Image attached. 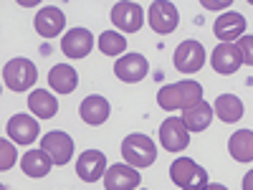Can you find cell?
<instances>
[{"mask_svg": "<svg viewBox=\"0 0 253 190\" xmlns=\"http://www.w3.org/2000/svg\"><path fill=\"white\" fill-rule=\"evenodd\" d=\"M182 122H185L187 130L203 132V130H208V124L213 122V107H210L208 101H198L193 107L182 109Z\"/></svg>", "mask_w": 253, "mask_h": 190, "instance_id": "19", "label": "cell"}, {"mask_svg": "<svg viewBox=\"0 0 253 190\" xmlns=\"http://www.w3.org/2000/svg\"><path fill=\"white\" fill-rule=\"evenodd\" d=\"M205 63V48L198 41H182L175 51V69L182 74H195Z\"/></svg>", "mask_w": 253, "mask_h": 190, "instance_id": "7", "label": "cell"}, {"mask_svg": "<svg viewBox=\"0 0 253 190\" xmlns=\"http://www.w3.org/2000/svg\"><path fill=\"white\" fill-rule=\"evenodd\" d=\"M213 109H215L218 119L233 124V122H238V119L243 117V101H241L238 96H233V94H220V96L215 99V107H213Z\"/></svg>", "mask_w": 253, "mask_h": 190, "instance_id": "23", "label": "cell"}, {"mask_svg": "<svg viewBox=\"0 0 253 190\" xmlns=\"http://www.w3.org/2000/svg\"><path fill=\"white\" fill-rule=\"evenodd\" d=\"M236 46L241 51V58H243L246 66H253V36H243Z\"/></svg>", "mask_w": 253, "mask_h": 190, "instance_id": "27", "label": "cell"}, {"mask_svg": "<svg viewBox=\"0 0 253 190\" xmlns=\"http://www.w3.org/2000/svg\"><path fill=\"white\" fill-rule=\"evenodd\" d=\"M228 150L238 162H251L253 160V130H238L228 142Z\"/></svg>", "mask_w": 253, "mask_h": 190, "instance_id": "22", "label": "cell"}, {"mask_svg": "<svg viewBox=\"0 0 253 190\" xmlns=\"http://www.w3.org/2000/svg\"><path fill=\"white\" fill-rule=\"evenodd\" d=\"M243 31H246V18L241 13H223L213 26V33L223 44H233L238 36H243Z\"/></svg>", "mask_w": 253, "mask_h": 190, "instance_id": "17", "label": "cell"}, {"mask_svg": "<svg viewBox=\"0 0 253 190\" xmlns=\"http://www.w3.org/2000/svg\"><path fill=\"white\" fill-rule=\"evenodd\" d=\"M63 26H66V18H63L61 8H41L36 15V31L43 38H56L63 31Z\"/></svg>", "mask_w": 253, "mask_h": 190, "instance_id": "15", "label": "cell"}, {"mask_svg": "<svg viewBox=\"0 0 253 190\" xmlns=\"http://www.w3.org/2000/svg\"><path fill=\"white\" fill-rule=\"evenodd\" d=\"M198 101H203V87L198 81L167 84L157 92V104L162 109H187Z\"/></svg>", "mask_w": 253, "mask_h": 190, "instance_id": "1", "label": "cell"}, {"mask_svg": "<svg viewBox=\"0 0 253 190\" xmlns=\"http://www.w3.org/2000/svg\"><path fill=\"white\" fill-rule=\"evenodd\" d=\"M53 160L46 155V150H28L23 155V160H20V167H23V173L31 175V178H43L48 175Z\"/></svg>", "mask_w": 253, "mask_h": 190, "instance_id": "21", "label": "cell"}, {"mask_svg": "<svg viewBox=\"0 0 253 190\" xmlns=\"http://www.w3.org/2000/svg\"><path fill=\"white\" fill-rule=\"evenodd\" d=\"M107 170H109L107 157H104V152H99V150H86L76 160V173L84 183H96Z\"/></svg>", "mask_w": 253, "mask_h": 190, "instance_id": "9", "label": "cell"}, {"mask_svg": "<svg viewBox=\"0 0 253 190\" xmlns=\"http://www.w3.org/2000/svg\"><path fill=\"white\" fill-rule=\"evenodd\" d=\"M3 79L8 84V89L13 92H26L31 89L36 79H38V71L33 66V61L28 58H13L5 63V69H3Z\"/></svg>", "mask_w": 253, "mask_h": 190, "instance_id": "4", "label": "cell"}, {"mask_svg": "<svg viewBox=\"0 0 253 190\" xmlns=\"http://www.w3.org/2000/svg\"><path fill=\"white\" fill-rule=\"evenodd\" d=\"M28 109H31L36 117H41V119H51V117L58 112V104H56V99L51 96V92L36 89V92L31 94V99H28Z\"/></svg>", "mask_w": 253, "mask_h": 190, "instance_id": "24", "label": "cell"}, {"mask_svg": "<svg viewBox=\"0 0 253 190\" xmlns=\"http://www.w3.org/2000/svg\"><path fill=\"white\" fill-rule=\"evenodd\" d=\"M210 61H213V69L218 74H236L241 69V63H243L241 51H238L236 44H220V46H215L213 58H210Z\"/></svg>", "mask_w": 253, "mask_h": 190, "instance_id": "14", "label": "cell"}, {"mask_svg": "<svg viewBox=\"0 0 253 190\" xmlns=\"http://www.w3.org/2000/svg\"><path fill=\"white\" fill-rule=\"evenodd\" d=\"M0 190H8V188H5V185H3V188H0Z\"/></svg>", "mask_w": 253, "mask_h": 190, "instance_id": "30", "label": "cell"}, {"mask_svg": "<svg viewBox=\"0 0 253 190\" xmlns=\"http://www.w3.org/2000/svg\"><path fill=\"white\" fill-rule=\"evenodd\" d=\"M112 23L126 33H137L142 28V8L137 3H117L112 8Z\"/></svg>", "mask_w": 253, "mask_h": 190, "instance_id": "13", "label": "cell"}, {"mask_svg": "<svg viewBox=\"0 0 253 190\" xmlns=\"http://www.w3.org/2000/svg\"><path fill=\"white\" fill-rule=\"evenodd\" d=\"M150 28L160 36H167L172 33L180 23V15H177V8L172 3H167V0H160V3H152L150 5Z\"/></svg>", "mask_w": 253, "mask_h": 190, "instance_id": "6", "label": "cell"}, {"mask_svg": "<svg viewBox=\"0 0 253 190\" xmlns=\"http://www.w3.org/2000/svg\"><path fill=\"white\" fill-rule=\"evenodd\" d=\"M124 48H126L124 36H119V33H114V31H107V33L99 36V51H101L104 56H119Z\"/></svg>", "mask_w": 253, "mask_h": 190, "instance_id": "25", "label": "cell"}, {"mask_svg": "<svg viewBox=\"0 0 253 190\" xmlns=\"http://www.w3.org/2000/svg\"><path fill=\"white\" fill-rule=\"evenodd\" d=\"M205 190H228V188H225V185H218V183H213V185H208Z\"/></svg>", "mask_w": 253, "mask_h": 190, "instance_id": "29", "label": "cell"}, {"mask_svg": "<svg viewBox=\"0 0 253 190\" xmlns=\"http://www.w3.org/2000/svg\"><path fill=\"white\" fill-rule=\"evenodd\" d=\"M243 190H253V170L246 173V178H243Z\"/></svg>", "mask_w": 253, "mask_h": 190, "instance_id": "28", "label": "cell"}, {"mask_svg": "<svg viewBox=\"0 0 253 190\" xmlns=\"http://www.w3.org/2000/svg\"><path fill=\"white\" fill-rule=\"evenodd\" d=\"M139 180L142 178L132 165H112L104 173V188L107 190H134Z\"/></svg>", "mask_w": 253, "mask_h": 190, "instance_id": "11", "label": "cell"}, {"mask_svg": "<svg viewBox=\"0 0 253 190\" xmlns=\"http://www.w3.org/2000/svg\"><path fill=\"white\" fill-rule=\"evenodd\" d=\"M147 71H150V63H147V58L139 56V53H126V56H122V58L114 63L117 79H122V81H126V84L142 81V79L147 76Z\"/></svg>", "mask_w": 253, "mask_h": 190, "instance_id": "10", "label": "cell"}, {"mask_svg": "<svg viewBox=\"0 0 253 190\" xmlns=\"http://www.w3.org/2000/svg\"><path fill=\"white\" fill-rule=\"evenodd\" d=\"M170 178L182 190H205L208 188V173L190 157H177L170 165Z\"/></svg>", "mask_w": 253, "mask_h": 190, "instance_id": "2", "label": "cell"}, {"mask_svg": "<svg viewBox=\"0 0 253 190\" xmlns=\"http://www.w3.org/2000/svg\"><path fill=\"white\" fill-rule=\"evenodd\" d=\"M41 150H46L53 165H66L74 155V140L66 132H48L41 140Z\"/></svg>", "mask_w": 253, "mask_h": 190, "instance_id": "8", "label": "cell"}, {"mask_svg": "<svg viewBox=\"0 0 253 190\" xmlns=\"http://www.w3.org/2000/svg\"><path fill=\"white\" fill-rule=\"evenodd\" d=\"M160 142H162V147L167 152H180L190 142V130L185 127L182 119L170 117V119H165L162 127H160Z\"/></svg>", "mask_w": 253, "mask_h": 190, "instance_id": "5", "label": "cell"}, {"mask_svg": "<svg viewBox=\"0 0 253 190\" xmlns=\"http://www.w3.org/2000/svg\"><path fill=\"white\" fill-rule=\"evenodd\" d=\"M48 84L58 94H71L79 84V74H76V69L66 66V63H58V66H53L51 74H48Z\"/></svg>", "mask_w": 253, "mask_h": 190, "instance_id": "20", "label": "cell"}, {"mask_svg": "<svg viewBox=\"0 0 253 190\" xmlns=\"http://www.w3.org/2000/svg\"><path fill=\"white\" fill-rule=\"evenodd\" d=\"M38 130H41L38 122L31 119L28 114H15L8 122V137L18 144H31L38 137Z\"/></svg>", "mask_w": 253, "mask_h": 190, "instance_id": "16", "label": "cell"}, {"mask_svg": "<svg viewBox=\"0 0 253 190\" xmlns=\"http://www.w3.org/2000/svg\"><path fill=\"white\" fill-rule=\"evenodd\" d=\"M0 170H10L13 167V162H15V147L8 142V140H3L0 142Z\"/></svg>", "mask_w": 253, "mask_h": 190, "instance_id": "26", "label": "cell"}, {"mask_svg": "<svg viewBox=\"0 0 253 190\" xmlns=\"http://www.w3.org/2000/svg\"><path fill=\"white\" fill-rule=\"evenodd\" d=\"M91 46H94V36H91V31H86V28H71L66 36H63V41H61L63 53L71 56V58L89 56Z\"/></svg>", "mask_w": 253, "mask_h": 190, "instance_id": "12", "label": "cell"}, {"mask_svg": "<svg viewBox=\"0 0 253 190\" xmlns=\"http://www.w3.org/2000/svg\"><path fill=\"white\" fill-rule=\"evenodd\" d=\"M122 157L132 167H150L157 157V147L147 135H129L122 142Z\"/></svg>", "mask_w": 253, "mask_h": 190, "instance_id": "3", "label": "cell"}, {"mask_svg": "<svg viewBox=\"0 0 253 190\" xmlns=\"http://www.w3.org/2000/svg\"><path fill=\"white\" fill-rule=\"evenodd\" d=\"M79 112H81V119L86 124H91V127L104 124L109 119V101L104 96H99V94H91V96H86L81 101Z\"/></svg>", "mask_w": 253, "mask_h": 190, "instance_id": "18", "label": "cell"}]
</instances>
